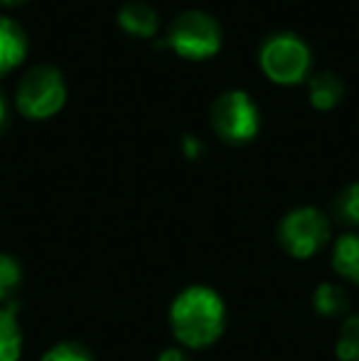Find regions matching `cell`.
I'll return each instance as SVG.
<instances>
[{
	"label": "cell",
	"mask_w": 359,
	"mask_h": 361,
	"mask_svg": "<svg viewBox=\"0 0 359 361\" xmlns=\"http://www.w3.org/2000/svg\"><path fill=\"white\" fill-rule=\"evenodd\" d=\"M170 332L182 349H207L226 329L224 298L209 286H187L168 310Z\"/></svg>",
	"instance_id": "obj_1"
},
{
	"label": "cell",
	"mask_w": 359,
	"mask_h": 361,
	"mask_svg": "<svg viewBox=\"0 0 359 361\" xmlns=\"http://www.w3.org/2000/svg\"><path fill=\"white\" fill-rule=\"evenodd\" d=\"M224 44V30L219 20L207 10L190 8L170 20L165 35L155 42L158 49H170L187 62H207L217 57Z\"/></svg>",
	"instance_id": "obj_2"
},
{
	"label": "cell",
	"mask_w": 359,
	"mask_h": 361,
	"mask_svg": "<svg viewBox=\"0 0 359 361\" xmlns=\"http://www.w3.org/2000/svg\"><path fill=\"white\" fill-rule=\"evenodd\" d=\"M259 67L269 81L278 86L305 84L312 74V49L298 32L276 30L259 44Z\"/></svg>",
	"instance_id": "obj_3"
},
{
	"label": "cell",
	"mask_w": 359,
	"mask_h": 361,
	"mask_svg": "<svg viewBox=\"0 0 359 361\" xmlns=\"http://www.w3.org/2000/svg\"><path fill=\"white\" fill-rule=\"evenodd\" d=\"M67 79L54 64H35L20 76L13 106L28 121H49L67 106Z\"/></svg>",
	"instance_id": "obj_4"
},
{
	"label": "cell",
	"mask_w": 359,
	"mask_h": 361,
	"mask_svg": "<svg viewBox=\"0 0 359 361\" xmlns=\"http://www.w3.org/2000/svg\"><path fill=\"white\" fill-rule=\"evenodd\" d=\"M209 126L226 145H249L261 130V109L244 89H226L212 101Z\"/></svg>",
	"instance_id": "obj_5"
},
{
	"label": "cell",
	"mask_w": 359,
	"mask_h": 361,
	"mask_svg": "<svg viewBox=\"0 0 359 361\" xmlns=\"http://www.w3.org/2000/svg\"><path fill=\"white\" fill-rule=\"evenodd\" d=\"M332 221L317 207H296L278 221L276 241L291 258L308 261L330 243Z\"/></svg>",
	"instance_id": "obj_6"
},
{
	"label": "cell",
	"mask_w": 359,
	"mask_h": 361,
	"mask_svg": "<svg viewBox=\"0 0 359 361\" xmlns=\"http://www.w3.org/2000/svg\"><path fill=\"white\" fill-rule=\"evenodd\" d=\"M116 23L126 35L138 39H155L160 32V13L148 0H126L116 13Z\"/></svg>",
	"instance_id": "obj_7"
},
{
	"label": "cell",
	"mask_w": 359,
	"mask_h": 361,
	"mask_svg": "<svg viewBox=\"0 0 359 361\" xmlns=\"http://www.w3.org/2000/svg\"><path fill=\"white\" fill-rule=\"evenodd\" d=\"M28 52L30 42L25 27L15 18L0 15V79L5 74L15 72L18 67H23Z\"/></svg>",
	"instance_id": "obj_8"
},
{
	"label": "cell",
	"mask_w": 359,
	"mask_h": 361,
	"mask_svg": "<svg viewBox=\"0 0 359 361\" xmlns=\"http://www.w3.org/2000/svg\"><path fill=\"white\" fill-rule=\"evenodd\" d=\"M308 84V101L315 111H332L335 106L342 104L347 94L345 79L337 72L330 69H320V72H312Z\"/></svg>",
	"instance_id": "obj_9"
},
{
	"label": "cell",
	"mask_w": 359,
	"mask_h": 361,
	"mask_svg": "<svg viewBox=\"0 0 359 361\" xmlns=\"http://www.w3.org/2000/svg\"><path fill=\"white\" fill-rule=\"evenodd\" d=\"M332 271L359 288V231H347L332 243Z\"/></svg>",
	"instance_id": "obj_10"
},
{
	"label": "cell",
	"mask_w": 359,
	"mask_h": 361,
	"mask_svg": "<svg viewBox=\"0 0 359 361\" xmlns=\"http://www.w3.org/2000/svg\"><path fill=\"white\" fill-rule=\"evenodd\" d=\"M23 276V263L10 253H0V307L3 310H20Z\"/></svg>",
	"instance_id": "obj_11"
},
{
	"label": "cell",
	"mask_w": 359,
	"mask_h": 361,
	"mask_svg": "<svg viewBox=\"0 0 359 361\" xmlns=\"http://www.w3.org/2000/svg\"><path fill=\"white\" fill-rule=\"evenodd\" d=\"M312 310L325 319L350 317V295L342 286L335 283H320L312 293Z\"/></svg>",
	"instance_id": "obj_12"
},
{
	"label": "cell",
	"mask_w": 359,
	"mask_h": 361,
	"mask_svg": "<svg viewBox=\"0 0 359 361\" xmlns=\"http://www.w3.org/2000/svg\"><path fill=\"white\" fill-rule=\"evenodd\" d=\"M23 357V327L18 310L0 307V361H20Z\"/></svg>",
	"instance_id": "obj_13"
},
{
	"label": "cell",
	"mask_w": 359,
	"mask_h": 361,
	"mask_svg": "<svg viewBox=\"0 0 359 361\" xmlns=\"http://www.w3.org/2000/svg\"><path fill=\"white\" fill-rule=\"evenodd\" d=\"M332 216L342 226L359 228V182L345 185L332 200Z\"/></svg>",
	"instance_id": "obj_14"
},
{
	"label": "cell",
	"mask_w": 359,
	"mask_h": 361,
	"mask_svg": "<svg viewBox=\"0 0 359 361\" xmlns=\"http://www.w3.org/2000/svg\"><path fill=\"white\" fill-rule=\"evenodd\" d=\"M335 354L340 361H359V312L342 319L335 342Z\"/></svg>",
	"instance_id": "obj_15"
},
{
	"label": "cell",
	"mask_w": 359,
	"mask_h": 361,
	"mask_svg": "<svg viewBox=\"0 0 359 361\" xmlns=\"http://www.w3.org/2000/svg\"><path fill=\"white\" fill-rule=\"evenodd\" d=\"M39 361H94V354H91L82 342L64 339V342L52 344V347L42 354Z\"/></svg>",
	"instance_id": "obj_16"
},
{
	"label": "cell",
	"mask_w": 359,
	"mask_h": 361,
	"mask_svg": "<svg viewBox=\"0 0 359 361\" xmlns=\"http://www.w3.org/2000/svg\"><path fill=\"white\" fill-rule=\"evenodd\" d=\"M182 152H185L187 160H197V157H202V152H205V143H202L200 138H195L192 133L182 135Z\"/></svg>",
	"instance_id": "obj_17"
},
{
	"label": "cell",
	"mask_w": 359,
	"mask_h": 361,
	"mask_svg": "<svg viewBox=\"0 0 359 361\" xmlns=\"http://www.w3.org/2000/svg\"><path fill=\"white\" fill-rule=\"evenodd\" d=\"M158 361H190V354L182 347H165L158 354Z\"/></svg>",
	"instance_id": "obj_18"
},
{
	"label": "cell",
	"mask_w": 359,
	"mask_h": 361,
	"mask_svg": "<svg viewBox=\"0 0 359 361\" xmlns=\"http://www.w3.org/2000/svg\"><path fill=\"white\" fill-rule=\"evenodd\" d=\"M8 126H10V104L3 91H0V135L8 130Z\"/></svg>",
	"instance_id": "obj_19"
},
{
	"label": "cell",
	"mask_w": 359,
	"mask_h": 361,
	"mask_svg": "<svg viewBox=\"0 0 359 361\" xmlns=\"http://www.w3.org/2000/svg\"><path fill=\"white\" fill-rule=\"evenodd\" d=\"M28 0H0V5L3 8H20V5H25Z\"/></svg>",
	"instance_id": "obj_20"
}]
</instances>
